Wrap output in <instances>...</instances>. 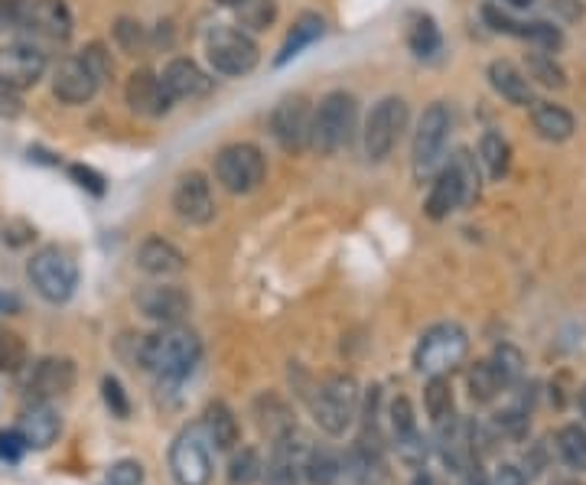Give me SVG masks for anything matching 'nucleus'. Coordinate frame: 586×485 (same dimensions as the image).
Listing matches in <instances>:
<instances>
[{
  "instance_id": "obj_1",
  "label": "nucleus",
  "mask_w": 586,
  "mask_h": 485,
  "mask_svg": "<svg viewBox=\"0 0 586 485\" xmlns=\"http://www.w3.org/2000/svg\"><path fill=\"white\" fill-rule=\"evenodd\" d=\"M202 356V343L192 329L186 326H160L157 333L144 336L137 346V359L140 365L157 375L160 382H183L189 378V372L199 365Z\"/></svg>"
},
{
  "instance_id": "obj_2",
  "label": "nucleus",
  "mask_w": 586,
  "mask_h": 485,
  "mask_svg": "<svg viewBox=\"0 0 586 485\" xmlns=\"http://www.w3.org/2000/svg\"><path fill=\"white\" fill-rule=\"evenodd\" d=\"M356 121H359V101L349 91H329L320 101V108L313 111L310 147L320 150V153L342 150L356 134Z\"/></svg>"
},
{
  "instance_id": "obj_3",
  "label": "nucleus",
  "mask_w": 586,
  "mask_h": 485,
  "mask_svg": "<svg viewBox=\"0 0 586 485\" xmlns=\"http://www.w3.org/2000/svg\"><path fill=\"white\" fill-rule=\"evenodd\" d=\"M466 352H470V336L463 333V326L437 323L421 336V343L414 349V369L427 378L450 375L463 365Z\"/></svg>"
},
{
  "instance_id": "obj_4",
  "label": "nucleus",
  "mask_w": 586,
  "mask_h": 485,
  "mask_svg": "<svg viewBox=\"0 0 586 485\" xmlns=\"http://www.w3.org/2000/svg\"><path fill=\"white\" fill-rule=\"evenodd\" d=\"M26 277L36 287V294L49 303H65L75 287H78V264L75 258L59 248V245H46L39 248L29 264H26Z\"/></svg>"
},
{
  "instance_id": "obj_5",
  "label": "nucleus",
  "mask_w": 586,
  "mask_h": 485,
  "mask_svg": "<svg viewBox=\"0 0 586 485\" xmlns=\"http://www.w3.org/2000/svg\"><path fill=\"white\" fill-rule=\"evenodd\" d=\"M359 382L352 375H329L320 388H316V398H313V418L316 424L333 434V437H342L356 414H359Z\"/></svg>"
},
{
  "instance_id": "obj_6",
  "label": "nucleus",
  "mask_w": 586,
  "mask_h": 485,
  "mask_svg": "<svg viewBox=\"0 0 586 485\" xmlns=\"http://www.w3.org/2000/svg\"><path fill=\"white\" fill-rule=\"evenodd\" d=\"M205 55H209V65L228 78L248 75L261 59L258 42L238 26H215L205 39Z\"/></svg>"
},
{
  "instance_id": "obj_7",
  "label": "nucleus",
  "mask_w": 586,
  "mask_h": 485,
  "mask_svg": "<svg viewBox=\"0 0 586 485\" xmlns=\"http://www.w3.org/2000/svg\"><path fill=\"white\" fill-rule=\"evenodd\" d=\"M264 173H267V163L254 144H228L215 157V179L235 196L254 192L264 183Z\"/></svg>"
},
{
  "instance_id": "obj_8",
  "label": "nucleus",
  "mask_w": 586,
  "mask_h": 485,
  "mask_svg": "<svg viewBox=\"0 0 586 485\" xmlns=\"http://www.w3.org/2000/svg\"><path fill=\"white\" fill-rule=\"evenodd\" d=\"M404 127H408V101H404V98H395V95H391V98H382V101L372 108L369 121H365V153H369L375 163L388 160L391 150H395V144L401 140Z\"/></svg>"
},
{
  "instance_id": "obj_9",
  "label": "nucleus",
  "mask_w": 586,
  "mask_h": 485,
  "mask_svg": "<svg viewBox=\"0 0 586 485\" xmlns=\"http://www.w3.org/2000/svg\"><path fill=\"white\" fill-rule=\"evenodd\" d=\"M450 124L453 121H450V111H447L444 101H434L421 114V124H417V134H414V176L421 183L437 170V163H440V157L447 150V140H450Z\"/></svg>"
},
{
  "instance_id": "obj_10",
  "label": "nucleus",
  "mask_w": 586,
  "mask_h": 485,
  "mask_svg": "<svg viewBox=\"0 0 586 485\" xmlns=\"http://www.w3.org/2000/svg\"><path fill=\"white\" fill-rule=\"evenodd\" d=\"M170 473L176 485H209L212 483V457L202 440L199 427L183 431L170 447Z\"/></svg>"
},
{
  "instance_id": "obj_11",
  "label": "nucleus",
  "mask_w": 586,
  "mask_h": 485,
  "mask_svg": "<svg viewBox=\"0 0 586 485\" xmlns=\"http://www.w3.org/2000/svg\"><path fill=\"white\" fill-rule=\"evenodd\" d=\"M16 23L46 42H65L72 36V13L65 0H20Z\"/></svg>"
},
{
  "instance_id": "obj_12",
  "label": "nucleus",
  "mask_w": 586,
  "mask_h": 485,
  "mask_svg": "<svg viewBox=\"0 0 586 485\" xmlns=\"http://www.w3.org/2000/svg\"><path fill=\"white\" fill-rule=\"evenodd\" d=\"M46 75V52L29 42L0 46V88L23 91Z\"/></svg>"
},
{
  "instance_id": "obj_13",
  "label": "nucleus",
  "mask_w": 586,
  "mask_h": 485,
  "mask_svg": "<svg viewBox=\"0 0 586 485\" xmlns=\"http://www.w3.org/2000/svg\"><path fill=\"white\" fill-rule=\"evenodd\" d=\"M271 130L277 137V144L287 153H300L310 147V134H313V111L310 104L297 95V98H284L274 111H271Z\"/></svg>"
},
{
  "instance_id": "obj_14",
  "label": "nucleus",
  "mask_w": 586,
  "mask_h": 485,
  "mask_svg": "<svg viewBox=\"0 0 586 485\" xmlns=\"http://www.w3.org/2000/svg\"><path fill=\"white\" fill-rule=\"evenodd\" d=\"M134 303H137V310H140L147 320H153V323H160V326H176V323H183L186 313H189V307H192L189 294H186L183 287H170V284L140 287L137 297H134Z\"/></svg>"
},
{
  "instance_id": "obj_15",
  "label": "nucleus",
  "mask_w": 586,
  "mask_h": 485,
  "mask_svg": "<svg viewBox=\"0 0 586 485\" xmlns=\"http://www.w3.org/2000/svg\"><path fill=\"white\" fill-rule=\"evenodd\" d=\"M483 16H486V23H489L496 33H506V36H515V39H528V42L541 46L545 52H554V49L564 46V33H561L554 23H541V20L522 23V20L509 16L506 10H499L496 3H486V7H483Z\"/></svg>"
},
{
  "instance_id": "obj_16",
  "label": "nucleus",
  "mask_w": 586,
  "mask_h": 485,
  "mask_svg": "<svg viewBox=\"0 0 586 485\" xmlns=\"http://www.w3.org/2000/svg\"><path fill=\"white\" fill-rule=\"evenodd\" d=\"M173 209L183 222L189 225H209L215 215V199H212V186L202 173H186L179 176L176 189H173Z\"/></svg>"
},
{
  "instance_id": "obj_17",
  "label": "nucleus",
  "mask_w": 586,
  "mask_h": 485,
  "mask_svg": "<svg viewBox=\"0 0 586 485\" xmlns=\"http://www.w3.org/2000/svg\"><path fill=\"white\" fill-rule=\"evenodd\" d=\"M98 85L101 82L95 78V72L85 65L82 55H65L55 65V72H52V95L62 104H85V101H91Z\"/></svg>"
},
{
  "instance_id": "obj_18",
  "label": "nucleus",
  "mask_w": 586,
  "mask_h": 485,
  "mask_svg": "<svg viewBox=\"0 0 586 485\" xmlns=\"http://www.w3.org/2000/svg\"><path fill=\"white\" fill-rule=\"evenodd\" d=\"M124 98H127V104H130L137 114H147V117H160V114H166L170 104H173V98H170L166 88H163V78L153 75L150 69H137V72L127 78Z\"/></svg>"
},
{
  "instance_id": "obj_19",
  "label": "nucleus",
  "mask_w": 586,
  "mask_h": 485,
  "mask_svg": "<svg viewBox=\"0 0 586 485\" xmlns=\"http://www.w3.org/2000/svg\"><path fill=\"white\" fill-rule=\"evenodd\" d=\"M294 440H297V431L274 440V453L264 470V485H300V467H303L310 444L303 437H300V444H294Z\"/></svg>"
},
{
  "instance_id": "obj_20",
  "label": "nucleus",
  "mask_w": 586,
  "mask_h": 485,
  "mask_svg": "<svg viewBox=\"0 0 586 485\" xmlns=\"http://www.w3.org/2000/svg\"><path fill=\"white\" fill-rule=\"evenodd\" d=\"M163 88L173 101H192V98H202L212 91V78L192 62V59H173L166 69H163Z\"/></svg>"
},
{
  "instance_id": "obj_21",
  "label": "nucleus",
  "mask_w": 586,
  "mask_h": 485,
  "mask_svg": "<svg viewBox=\"0 0 586 485\" xmlns=\"http://www.w3.org/2000/svg\"><path fill=\"white\" fill-rule=\"evenodd\" d=\"M75 385V365L72 359H42L36 362L26 388L36 401H49V398H59L65 391H72Z\"/></svg>"
},
{
  "instance_id": "obj_22",
  "label": "nucleus",
  "mask_w": 586,
  "mask_h": 485,
  "mask_svg": "<svg viewBox=\"0 0 586 485\" xmlns=\"http://www.w3.org/2000/svg\"><path fill=\"white\" fill-rule=\"evenodd\" d=\"M16 431L23 434V440H26L29 450H49V447L55 444L62 424H59V414H55L46 401H36L33 408H26V411L20 414Z\"/></svg>"
},
{
  "instance_id": "obj_23",
  "label": "nucleus",
  "mask_w": 586,
  "mask_h": 485,
  "mask_svg": "<svg viewBox=\"0 0 586 485\" xmlns=\"http://www.w3.org/2000/svg\"><path fill=\"white\" fill-rule=\"evenodd\" d=\"M460 206H466V192H463V183H460L457 170L447 163V166L437 173L434 186H431V196H427V202H424V212H427L434 222H440V219H447L450 212H457Z\"/></svg>"
},
{
  "instance_id": "obj_24",
  "label": "nucleus",
  "mask_w": 586,
  "mask_h": 485,
  "mask_svg": "<svg viewBox=\"0 0 586 485\" xmlns=\"http://www.w3.org/2000/svg\"><path fill=\"white\" fill-rule=\"evenodd\" d=\"M137 268L150 277H173V274H183L186 258L176 245H170L163 238H147L137 248Z\"/></svg>"
},
{
  "instance_id": "obj_25",
  "label": "nucleus",
  "mask_w": 586,
  "mask_h": 485,
  "mask_svg": "<svg viewBox=\"0 0 586 485\" xmlns=\"http://www.w3.org/2000/svg\"><path fill=\"white\" fill-rule=\"evenodd\" d=\"M489 85H493L506 101H512V104H522V108L535 104L532 78H528L519 65H512V62H506V59H496V62L489 65Z\"/></svg>"
},
{
  "instance_id": "obj_26",
  "label": "nucleus",
  "mask_w": 586,
  "mask_h": 485,
  "mask_svg": "<svg viewBox=\"0 0 586 485\" xmlns=\"http://www.w3.org/2000/svg\"><path fill=\"white\" fill-rule=\"evenodd\" d=\"M323 33H326V23H323V16H320V13H313V10L300 13V16H297V23H294V29H290V33H287V39H284V46H280L277 59H274V65H287V62H290V59H297L307 46H313L316 39H323Z\"/></svg>"
},
{
  "instance_id": "obj_27",
  "label": "nucleus",
  "mask_w": 586,
  "mask_h": 485,
  "mask_svg": "<svg viewBox=\"0 0 586 485\" xmlns=\"http://www.w3.org/2000/svg\"><path fill=\"white\" fill-rule=\"evenodd\" d=\"M532 121H535V130H538L545 140H554V144L571 140V137H574V127H577V124H574V114H571L568 108L554 104V101H535Z\"/></svg>"
},
{
  "instance_id": "obj_28",
  "label": "nucleus",
  "mask_w": 586,
  "mask_h": 485,
  "mask_svg": "<svg viewBox=\"0 0 586 485\" xmlns=\"http://www.w3.org/2000/svg\"><path fill=\"white\" fill-rule=\"evenodd\" d=\"M202 427H205V434H209V440L215 444V450H235V444H238V437H241V427H238V421H235V414H232V408L228 405H222V401H215V405H209L205 408V421H202Z\"/></svg>"
},
{
  "instance_id": "obj_29",
  "label": "nucleus",
  "mask_w": 586,
  "mask_h": 485,
  "mask_svg": "<svg viewBox=\"0 0 586 485\" xmlns=\"http://www.w3.org/2000/svg\"><path fill=\"white\" fill-rule=\"evenodd\" d=\"M342 470H346V463L329 447H310L307 457H303V467H300V473L307 476L310 485H336Z\"/></svg>"
},
{
  "instance_id": "obj_30",
  "label": "nucleus",
  "mask_w": 586,
  "mask_h": 485,
  "mask_svg": "<svg viewBox=\"0 0 586 485\" xmlns=\"http://www.w3.org/2000/svg\"><path fill=\"white\" fill-rule=\"evenodd\" d=\"M258 424H261V431H264L271 440H280V437H287V434L297 431L290 408H287L277 395H264V398L258 401Z\"/></svg>"
},
{
  "instance_id": "obj_31",
  "label": "nucleus",
  "mask_w": 586,
  "mask_h": 485,
  "mask_svg": "<svg viewBox=\"0 0 586 485\" xmlns=\"http://www.w3.org/2000/svg\"><path fill=\"white\" fill-rule=\"evenodd\" d=\"M424 408H427V414H431V421H434L437 427L457 418L453 388H450V378H447V375H434V378L427 382V391H424Z\"/></svg>"
},
{
  "instance_id": "obj_32",
  "label": "nucleus",
  "mask_w": 586,
  "mask_h": 485,
  "mask_svg": "<svg viewBox=\"0 0 586 485\" xmlns=\"http://www.w3.org/2000/svg\"><path fill=\"white\" fill-rule=\"evenodd\" d=\"M440 26L431 13H411L408 16V46L417 55H434L440 49Z\"/></svg>"
},
{
  "instance_id": "obj_33",
  "label": "nucleus",
  "mask_w": 586,
  "mask_h": 485,
  "mask_svg": "<svg viewBox=\"0 0 586 485\" xmlns=\"http://www.w3.org/2000/svg\"><path fill=\"white\" fill-rule=\"evenodd\" d=\"M479 160L486 163L489 176L493 179H502L509 173V163H512V147L509 140L499 134V130H486L483 140H479Z\"/></svg>"
},
{
  "instance_id": "obj_34",
  "label": "nucleus",
  "mask_w": 586,
  "mask_h": 485,
  "mask_svg": "<svg viewBox=\"0 0 586 485\" xmlns=\"http://www.w3.org/2000/svg\"><path fill=\"white\" fill-rule=\"evenodd\" d=\"M466 382H470V398H473L476 405H489V401H496V398L506 391V385L499 382V375H496V369H493L489 359L476 362V365L470 369Z\"/></svg>"
},
{
  "instance_id": "obj_35",
  "label": "nucleus",
  "mask_w": 586,
  "mask_h": 485,
  "mask_svg": "<svg viewBox=\"0 0 586 485\" xmlns=\"http://www.w3.org/2000/svg\"><path fill=\"white\" fill-rule=\"evenodd\" d=\"M558 453L571 470L586 473V431L581 424H568L558 431Z\"/></svg>"
},
{
  "instance_id": "obj_36",
  "label": "nucleus",
  "mask_w": 586,
  "mask_h": 485,
  "mask_svg": "<svg viewBox=\"0 0 586 485\" xmlns=\"http://www.w3.org/2000/svg\"><path fill=\"white\" fill-rule=\"evenodd\" d=\"M489 362H493V369H496V375H499V382H502L506 388L519 385L522 375H525V356H522L515 346H509V343L496 346V352L489 356Z\"/></svg>"
},
{
  "instance_id": "obj_37",
  "label": "nucleus",
  "mask_w": 586,
  "mask_h": 485,
  "mask_svg": "<svg viewBox=\"0 0 586 485\" xmlns=\"http://www.w3.org/2000/svg\"><path fill=\"white\" fill-rule=\"evenodd\" d=\"M525 75L528 78H535V82H541V85H548V88H564L568 85V75H564V69L554 62V55H548V52H528V59H525Z\"/></svg>"
},
{
  "instance_id": "obj_38",
  "label": "nucleus",
  "mask_w": 586,
  "mask_h": 485,
  "mask_svg": "<svg viewBox=\"0 0 586 485\" xmlns=\"http://www.w3.org/2000/svg\"><path fill=\"white\" fill-rule=\"evenodd\" d=\"M23 365H26V343L13 329L0 326V372L16 375L23 372Z\"/></svg>"
},
{
  "instance_id": "obj_39",
  "label": "nucleus",
  "mask_w": 586,
  "mask_h": 485,
  "mask_svg": "<svg viewBox=\"0 0 586 485\" xmlns=\"http://www.w3.org/2000/svg\"><path fill=\"white\" fill-rule=\"evenodd\" d=\"M238 23L248 29H267L277 16V3L274 0H241L238 7Z\"/></svg>"
},
{
  "instance_id": "obj_40",
  "label": "nucleus",
  "mask_w": 586,
  "mask_h": 485,
  "mask_svg": "<svg viewBox=\"0 0 586 485\" xmlns=\"http://www.w3.org/2000/svg\"><path fill=\"white\" fill-rule=\"evenodd\" d=\"M261 473H264V467H261V457H258V450H241L235 460H232V470H228V483L232 485H251L261 480Z\"/></svg>"
},
{
  "instance_id": "obj_41",
  "label": "nucleus",
  "mask_w": 586,
  "mask_h": 485,
  "mask_svg": "<svg viewBox=\"0 0 586 485\" xmlns=\"http://www.w3.org/2000/svg\"><path fill=\"white\" fill-rule=\"evenodd\" d=\"M450 166L457 170V176H460V183H463V192H466V206L479 196V166H476V157L470 153V150H460L453 160H450Z\"/></svg>"
},
{
  "instance_id": "obj_42",
  "label": "nucleus",
  "mask_w": 586,
  "mask_h": 485,
  "mask_svg": "<svg viewBox=\"0 0 586 485\" xmlns=\"http://www.w3.org/2000/svg\"><path fill=\"white\" fill-rule=\"evenodd\" d=\"M391 431H395V440H401V437H411V434H417L414 408H411V401H408L404 395H398V398L391 401Z\"/></svg>"
},
{
  "instance_id": "obj_43",
  "label": "nucleus",
  "mask_w": 586,
  "mask_h": 485,
  "mask_svg": "<svg viewBox=\"0 0 586 485\" xmlns=\"http://www.w3.org/2000/svg\"><path fill=\"white\" fill-rule=\"evenodd\" d=\"M395 447H398V457H401L408 467H414V470H421V467H424V460H427V440L421 437V431H417V434H411V437L395 440Z\"/></svg>"
},
{
  "instance_id": "obj_44",
  "label": "nucleus",
  "mask_w": 586,
  "mask_h": 485,
  "mask_svg": "<svg viewBox=\"0 0 586 485\" xmlns=\"http://www.w3.org/2000/svg\"><path fill=\"white\" fill-rule=\"evenodd\" d=\"M144 483V467L137 460H117L108 476H104V485H140Z\"/></svg>"
},
{
  "instance_id": "obj_45",
  "label": "nucleus",
  "mask_w": 586,
  "mask_h": 485,
  "mask_svg": "<svg viewBox=\"0 0 586 485\" xmlns=\"http://www.w3.org/2000/svg\"><path fill=\"white\" fill-rule=\"evenodd\" d=\"M101 395H104V405L111 408V414H114V418H121V421H124V418L130 414V401H127V395H124V388H121V382H117V378H111V375H108V378L101 382Z\"/></svg>"
},
{
  "instance_id": "obj_46",
  "label": "nucleus",
  "mask_w": 586,
  "mask_h": 485,
  "mask_svg": "<svg viewBox=\"0 0 586 485\" xmlns=\"http://www.w3.org/2000/svg\"><path fill=\"white\" fill-rule=\"evenodd\" d=\"M82 59H85V65L95 72V78L101 82V78H108L111 75V55H108V49L101 46V42H91V46H85L82 49Z\"/></svg>"
},
{
  "instance_id": "obj_47",
  "label": "nucleus",
  "mask_w": 586,
  "mask_h": 485,
  "mask_svg": "<svg viewBox=\"0 0 586 485\" xmlns=\"http://www.w3.org/2000/svg\"><path fill=\"white\" fill-rule=\"evenodd\" d=\"M114 36H117V42H121L127 52H137V49L147 42V33H144V26H140V23H134V20H117V26H114Z\"/></svg>"
},
{
  "instance_id": "obj_48",
  "label": "nucleus",
  "mask_w": 586,
  "mask_h": 485,
  "mask_svg": "<svg viewBox=\"0 0 586 485\" xmlns=\"http://www.w3.org/2000/svg\"><path fill=\"white\" fill-rule=\"evenodd\" d=\"M68 176H72L82 189H88L91 196H104V176H101L98 170L82 166V163H72V166H68Z\"/></svg>"
},
{
  "instance_id": "obj_49",
  "label": "nucleus",
  "mask_w": 586,
  "mask_h": 485,
  "mask_svg": "<svg viewBox=\"0 0 586 485\" xmlns=\"http://www.w3.org/2000/svg\"><path fill=\"white\" fill-rule=\"evenodd\" d=\"M26 450H29V447H26V440H23L20 431H0V460L20 463Z\"/></svg>"
},
{
  "instance_id": "obj_50",
  "label": "nucleus",
  "mask_w": 586,
  "mask_h": 485,
  "mask_svg": "<svg viewBox=\"0 0 586 485\" xmlns=\"http://www.w3.org/2000/svg\"><path fill=\"white\" fill-rule=\"evenodd\" d=\"M33 238H36V232H33V225H26V222H10V225H3V241L13 245V248H23V245H29Z\"/></svg>"
},
{
  "instance_id": "obj_51",
  "label": "nucleus",
  "mask_w": 586,
  "mask_h": 485,
  "mask_svg": "<svg viewBox=\"0 0 586 485\" xmlns=\"http://www.w3.org/2000/svg\"><path fill=\"white\" fill-rule=\"evenodd\" d=\"M489 485H528V480H525V473L519 470V467H499L496 470V476L489 480Z\"/></svg>"
},
{
  "instance_id": "obj_52",
  "label": "nucleus",
  "mask_w": 586,
  "mask_h": 485,
  "mask_svg": "<svg viewBox=\"0 0 586 485\" xmlns=\"http://www.w3.org/2000/svg\"><path fill=\"white\" fill-rule=\"evenodd\" d=\"M551 10L561 13L564 20H581L584 16V3L581 0H551Z\"/></svg>"
},
{
  "instance_id": "obj_53",
  "label": "nucleus",
  "mask_w": 586,
  "mask_h": 485,
  "mask_svg": "<svg viewBox=\"0 0 586 485\" xmlns=\"http://www.w3.org/2000/svg\"><path fill=\"white\" fill-rule=\"evenodd\" d=\"M20 297L13 294V290H7V287H0V316H13V313H20Z\"/></svg>"
},
{
  "instance_id": "obj_54",
  "label": "nucleus",
  "mask_w": 586,
  "mask_h": 485,
  "mask_svg": "<svg viewBox=\"0 0 586 485\" xmlns=\"http://www.w3.org/2000/svg\"><path fill=\"white\" fill-rule=\"evenodd\" d=\"M20 111H23L20 98H13V91H10V88H0V114H10V117H16Z\"/></svg>"
},
{
  "instance_id": "obj_55",
  "label": "nucleus",
  "mask_w": 586,
  "mask_h": 485,
  "mask_svg": "<svg viewBox=\"0 0 586 485\" xmlns=\"http://www.w3.org/2000/svg\"><path fill=\"white\" fill-rule=\"evenodd\" d=\"M16 10H20V0H0V29L7 23H16Z\"/></svg>"
},
{
  "instance_id": "obj_56",
  "label": "nucleus",
  "mask_w": 586,
  "mask_h": 485,
  "mask_svg": "<svg viewBox=\"0 0 586 485\" xmlns=\"http://www.w3.org/2000/svg\"><path fill=\"white\" fill-rule=\"evenodd\" d=\"M499 3H506V7H515V10H528L535 0H499Z\"/></svg>"
},
{
  "instance_id": "obj_57",
  "label": "nucleus",
  "mask_w": 586,
  "mask_h": 485,
  "mask_svg": "<svg viewBox=\"0 0 586 485\" xmlns=\"http://www.w3.org/2000/svg\"><path fill=\"white\" fill-rule=\"evenodd\" d=\"M577 408H581V414L586 418V385L577 391Z\"/></svg>"
},
{
  "instance_id": "obj_58",
  "label": "nucleus",
  "mask_w": 586,
  "mask_h": 485,
  "mask_svg": "<svg viewBox=\"0 0 586 485\" xmlns=\"http://www.w3.org/2000/svg\"><path fill=\"white\" fill-rule=\"evenodd\" d=\"M411 485H434L431 483V476H427V473H417V476H414V483Z\"/></svg>"
},
{
  "instance_id": "obj_59",
  "label": "nucleus",
  "mask_w": 586,
  "mask_h": 485,
  "mask_svg": "<svg viewBox=\"0 0 586 485\" xmlns=\"http://www.w3.org/2000/svg\"><path fill=\"white\" fill-rule=\"evenodd\" d=\"M215 3H222V7H238L241 0H215Z\"/></svg>"
},
{
  "instance_id": "obj_60",
  "label": "nucleus",
  "mask_w": 586,
  "mask_h": 485,
  "mask_svg": "<svg viewBox=\"0 0 586 485\" xmlns=\"http://www.w3.org/2000/svg\"><path fill=\"white\" fill-rule=\"evenodd\" d=\"M554 485H581V480H558Z\"/></svg>"
},
{
  "instance_id": "obj_61",
  "label": "nucleus",
  "mask_w": 586,
  "mask_h": 485,
  "mask_svg": "<svg viewBox=\"0 0 586 485\" xmlns=\"http://www.w3.org/2000/svg\"><path fill=\"white\" fill-rule=\"evenodd\" d=\"M476 485H489V483H486V480H476Z\"/></svg>"
}]
</instances>
